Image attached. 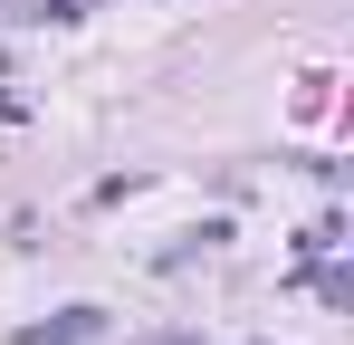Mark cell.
I'll return each mask as SVG.
<instances>
[{
    "instance_id": "6da1fadb",
    "label": "cell",
    "mask_w": 354,
    "mask_h": 345,
    "mask_svg": "<svg viewBox=\"0 0 354 345\" xmlns=\"http://www.w3.org/2000/svg\"><path fill=\"white\" fill-rule=\"evenodd\" d=\"M163 345H182V336H163Z\"/></svg>"
}]
</instances>
